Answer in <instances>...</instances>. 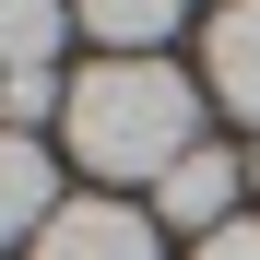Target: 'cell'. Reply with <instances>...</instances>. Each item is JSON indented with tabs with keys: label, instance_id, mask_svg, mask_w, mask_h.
<instances>
[{
	"label": "cell",
	"instance_id": "obj_5",
	"mask_svg": "<svg viewBox=\"0 0 260 260\" xmlns=\"http://www.w3.org/2000/svg\"><path fill=\"white\" fill-rule=\"evenodd\" d=\"M201 83H213V107L260 118V0H225V12H213V36H201Z\"/></svg>",
	"mask_w": 260,
	"mask_h": 260
},
{
	"label": "cell",
	"instance_id": "obj_6",
	"mask_svg": "<svg viewBox=\"0 0 260 260\" xmlns=\"http://www.w3.org/2000/svg\"><path fill=\"white\" fill-rule=\"evenodd\" d=\"M189 0H71V24L95 36L107 59H154V36H178Z\"/></svg>",
	"mask_w": 260,
	"mask_h": 260
},
{
	"label": "cell",
	"instance_id": "obj_7",
	"mask_svg": "<svg viewBox=\"0 0 260 260\" xmlns=\"http://www.w3.org/2000/svg\"><path fill=\"white\" fill-rule=\"evenodd\" d=\"M71 36V0H0V71H48Z\"/></svg>",
	"mask_w": 260,
	"mask_h": 260
},
{
	"label": "cell",
	"instance_id": "obj_10",
	"mask_svg": "<svg viewBox=\"0 0 260 260\" xmlns=\"http://www.w3.org/2000/svg\"><path fill=\"white\" fill-rule=\"evenodd\" d=\"M248 178H260V166H248Z\"/></svg>",
	"mask_w": 260,
	"mask_h": 260
},
{
	"label": "cell",
	"instance_id": "obj_8",
	"mask_svg": "<svg viewBox=\"0 0 260 260\" xmlns=\"http://www.w3.org/2000/svg\"><path fill=\"white\" fill-rule=\"evenodd\" d=\"M36 118H71V83L59 71H0V130L36 142Z\"/></svg>",
	"mask_w": 260,
	"mask_h": 260
},
{
	"label": "cell",
	"instance_id": "obj_3",
	"mask_svg": "<svg viewBox=\"0 0 260 260\" xmlns=\"http://www.w3.org/2000/svg\"><path fill=\"white\" fill-rule=\"evenodd\" d=\"M237 189H248V166L225 154V142H201V154H178V166H166V225H189V237H225L237 225Z\"/></svg>",
	"mask_w": 260,
	"mask_h": 260
},
{
	"label": "cell",
	"instance_id": "obj_2",
	"mask_svg": "<svg viewBox=\"0 0 260 260\" xmlns=\"http://www.w3.org/2000/svg\"><path fill=\"white\" fill-rule=\"evenodd\" d=\"M36 260H166V248H154V225H142L130 201L83 189V201H59V225L36 237Z\"/></svg>",
	"mask_w": 260,
	"mask_h": 260
},
{
	"label": "cell",
	"instance_id": "obj_9",
	"mask_svg": "<svg viewBox=\"0 0 260 260\" xmlns=\"http://www.w3.org/2000/svg\"><path fill=\"white\" fill-rule=\"evenodd\" d=\"M201 260H260V213H237L225 237H201Z\"/></svg>",
	"mask_w": 260,
	"mask_h": 260
},
{
	"label": "cell",
	"instance_id": "obj_1",
	"mask_svg": "<svg viewBox=\"0 0 260 260\" xmlns=\"http://www.w3.org/2000/svg\"><path fill=\"white\" fill-rule=\"evenodd\" d=\"M71 154L95 178H166L178 154H201V83L166 71V59L71 71Z\"/></svg>",
	"mask_w": 260,
	"mask_h": 260
},
{
	"label": "cell",
	"instance_id": "obj_4",
	"mask_svg": "<svg viewBox=\"0 0 260 260\" xmlns=\"http://www.w3.org/2000/svg\"><path fill=\"white\" fill-rule=\"evenodd\" d=\"M59 201H71V189H59V166L36 154L24 130H0V248H36V237L59 225Z\"/></svg>",
	"mask_w": 260,
	"mask_h": 260
}]
</instances>
